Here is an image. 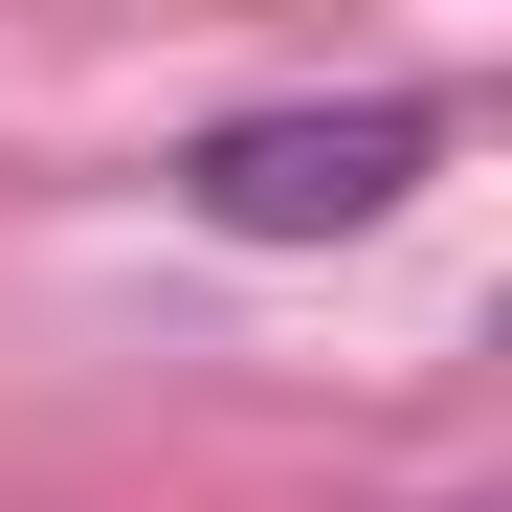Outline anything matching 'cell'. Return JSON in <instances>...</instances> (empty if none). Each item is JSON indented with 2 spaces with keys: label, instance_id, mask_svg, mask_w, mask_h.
I'll return each mask as SVG.
<instances>
[{
  "label": "cell",
  "instance_id": "cell-1",
  "mask_svg": "<svg viewBox=\"0 0 512 512\" xmlns=\"http://www.w3.org/2000/svg\"><path fill=\"white\" fill-rule=\"evenodd\" d=\"M423 179V112L401 90H357V112H223L201 156H179V201L223 223V245H334V223H379Z\"/></svg>",
  "mask_w": 512,
  "mask_h": 512
}]
</instances>
